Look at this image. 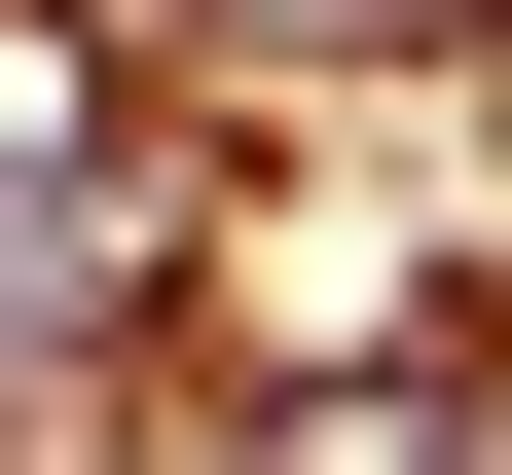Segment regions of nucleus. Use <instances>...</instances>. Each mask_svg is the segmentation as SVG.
I'll return each mask as SVG.
<instances>
[{
    "label": "nucleus",
    "instance_id": "1",
    "mask_svg": "<svg viewBox=\"0 0 512 475\" xmlns=\"http://www.w3.org/2000/svg\"><path fill=\"white\" fill-rule=\"evenodd\" d=\"M476 475H512V402H476Z\"/></svg>",
    "mask_w": 512,
    "mask_h": 475
}]
</instances>
